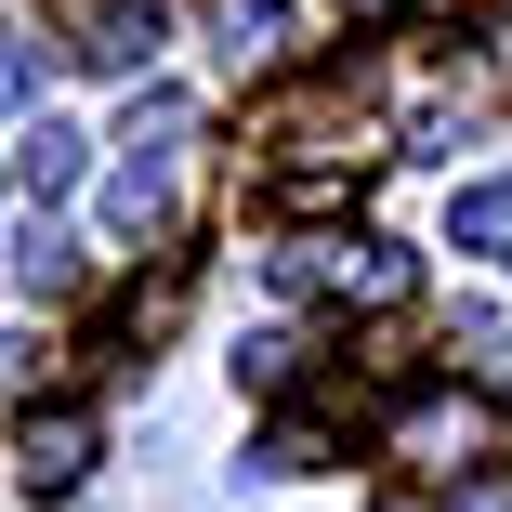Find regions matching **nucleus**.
<instances>
[{
  "instance_id": "nucleus-1",
  "label": "nucleus",
  "mask_w": 512,
  "mask_h": 512,
  "mask_svg": "<svg viewBox=\"0 0 512 512\" xmlns=\"http://www.w3.org/2000/svg\"><path fill=\"white\" fill-rule=\"evenodd\" d=\"M184 145H197V106L184 92H145L119 119V184H106V237H158L171 197H184Z\"/></svg>"
},
{
  "instance_id": "nucleus-2",
  "label": "nucleus",
  "mask_w": 512,
  "mask_h": 512,
  "mask_svg": "<svg viewBox=\"0 0 512 512\" xmlns=\"http://www.w3.org/2000/svg\"><path fill=\"white\" fill-rule=\"evenodd\" d=\"M394 460H407V473H473V460H486V407H473L460 381H421V394L394 407Z\"/></svg>"
},
{
  "instance_id": "nucleus-3",
  "label": "nucleus",
  "mask_w": 512,
  "mask_h": 512,
  "mask_svg": "<svg viewBox=\"0 0 512 512\" xmlns=\"http://www.w3.org/2000/svg\"><path fill=\"white\" fill-rule=\"evenodd\" d=\"M92 447H106V434H92V407H40V421H27V447H14L27 499H66V486L92 473Z\"/></svg>"
},
{
  "instance_id": "nucleus-4",
  "label": "nucleus",
  "mask_w": 512,
  "mask_h": 512,
  "mask_svg": "<svg viewBox=\"0 0 512 512\" xmlns=\"http://www.w3.org/2000/svg\"><path fill=\"white\" fill-rule=\"evenodd\" d=\"M158 40H171V14H158V0H92L66 53H79V66H106V79H132V66H145Z\"/></svg>"
},
{
  "instance_id": "nucleus-5",
  "label": "nucleus",
  "mask_w": 512,
  "mask_h": 512,
  "mask_svg": "<svg viewBox=\"0 0 512 512\" xmlns=\"http://www.w3.org/2000/svg\"><path fill=\"white\" fill-rule=\"evenodd\" d=\"M211 40H224V66L250 79V66H276L289 53V0H211Z\"/></svg>"
},
{
  "instance_id": "nucleus-6",
  "label": "nucleus",
  "mask_w": 512,
  "mask_h": 512,
  "mask_svg": "<svg viewBox=\"0 0 512 512\" xmlns=\"http://www.w3.org/2000/svg\"><path fill=\"white\" fill-rule=\"evenodd\" d=\"M447 250H512V184H460L447 197Z\"/></svg>"
},
{
  "instance_id": "nucleus-7",
  "label": "nucleus",
  "mask_w": 512,
  "mask_h": 512,
  "mask_svg": "<svg viewBox=\"0 0 512 512\" xmlns=\"http://www.w3.org/2000/svg\"><path fill=\"white\" fill-rule=\"evenodd\" d=\"M14 276H27L40 302H66V289H79V237H66V224H27V237H14Z\"/></svg>"
},
{
  "instance_id": "nucleus-8",
  "label": "nucleus",
  "mask_w": 512,
  "mask_h": 512,
  "mask_svg": "<svg viewBox=\"0 0 512 512\" xmlns=\"http://www.w3.org/2000/svg\"><path fill=\"white\" fill-rule=\"evenodd\" d=\"M79 158H92V132H66V119H40V132H27V158H14V171H27V184H40V197H66V184H79Z\"/></svg>"
},
{
  "instance_id": "nucleus-9",
  "label": "nucleus",
  "mask_w": 512,
  "mask_h": 512,
  "mask_svg": "<svg viewBox=\"0 0 512 512\" xmlns=\"http://www.w3.org/2000/svg\"><path fill=\"white\" fill-rule=\"evenodd\" d=\"M447 355H460L473 381H499V368H512V329H499V316H460V329H447Z\"/></svg>"
},
{
  "instance_id": "nucleus-10",
  "label": "nucleus",
  "mask_w": 512,
  "mask_h": 512,
  "mask_svg": "<svg viewBox=\"0 0 512 512\" xmlns=\"http://www.w3.org/2000/svg\"><path fill=\"white\" fill-rule=\"evenodd\" d=\"M0 106H40V53H27V27H0Z\"/></svg>"
},
{
  "instance_id": "nucleus-11",
  "label": "nucleus",
  "mask_w": 512,
  "mask_h": 512,
  "mask_svg": "<svg viewBox=\"0 0 512 512\" xmlns=\"http://www.w3.org/2000/svg\"><path fill=\"white\" fill-rule=\"evenodd\" d=\"M460 512H512V499H499V486H473V499H460Z\"/></svg>"
},
{
  "instance_id": "nucleus-12",
  "label": "nucleus",
  "mask_w": 512,
  "mask_h": 512,
  "mask_svg": "<svg viewBox=\"0 0 512 512\" xmlns=\"http://www.w3.org/2000/svg\"><path fill=\"white\" fill-rule=\"evenodd\" d=\"M355 14H394V0H355Z\"/></svg>"
}]
</instances>
